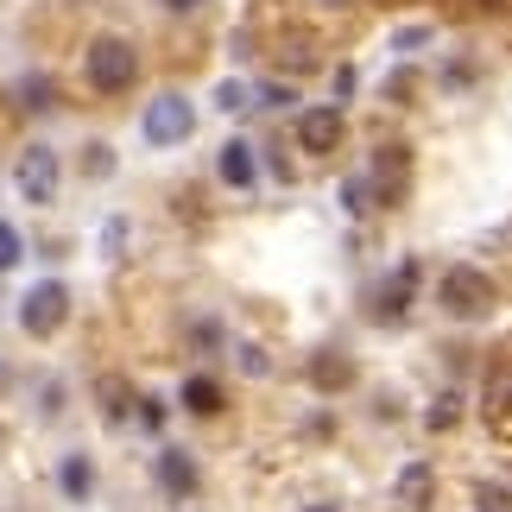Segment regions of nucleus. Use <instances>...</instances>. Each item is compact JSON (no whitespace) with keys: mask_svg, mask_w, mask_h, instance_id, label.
<instances>
[{"mask_svg":"<svg viewBox=\"0 0 512 512\" xmlns=\"http://www.w3.org/2000/svg\"><path fill=\"white\" fill-rule=\"evenodd\" d=\"M83 70H89V89H95V95H121V89H133V76H140V51H133L127 38L102 32V38L83 51Z\"/></svg>","mask_w":512,"mask_h":512,"instance_id":"obj_1","label":"nucleus"},{"mask_svg":"<svg viewBox=\"0 0 512 512\" xmlns=\"http://www.w3.org/2000/svg\"><path fill=\"white\" fill-rule=\"evenodd\" d=\"M437 304L449 317H487V310H494V279H487L481 266H449L443 285H437Z\"/></svg>","mask_w":512,"mask_h":512,"instance_id":"obj_2","label":"nucleus"},{"mask_svg":"<svg viewBox=\"0 0 512 512\" xmlns=\"http://www.w3.org/2000/svg\"><path fill=\"white\" fill-rule=\"evenodd\" d=\"M64 317H70V291L57 285V279L32 285L26 304H19V323H26V336H57V329H64Z\"/></svg>","mask_w":512,"mask_h":512,"instance_id":"obj_3","label":"nucleus"},{"mask_svg":"<svg viewBox=\"0 0 512 512\" xmlns=\"http://www.w3.org/2000/svg\"><path fill=\"white\" fill-rule=\"evenodd\" d=\"M57 177H64V165H57V152H51V146H26V152H19L13 184H19V196H26V203L45 209L51 196H57Z\"/></svg>","mask_w":512,"mask_h":512,"instance_id":"obj_4","label":"nucleus"},{"mask_svg":"<svg viewBox=\"0 0 512 512\" xmlns=\"http://www.w3.org/2000/svg\"><path fill=\"white\" fill-rule=\"evenodd\" d=\"M190 127H196V114H190L184 95H159V102H146V140H152V146L190 140Z\"/></svg>","mask_w":512,"mask_h":512,"instance_id":"obj_5","label":"nucleus"},{"mask_svg":"<svg viewBox=\"0 0 512 512\" xmlns=\"http://www.w3.org/2000/svg\"><path fill=\"white\" fill-rule=\"evenodd\" d=\"M336 140H342V114L336 108H310L298 121V146L304 152H336Z\"/></svg>","mask_w":512,"mask_h":512,"instance_id":"obj_6","label":"nucleus"},{"mask_svg":"<svg viewBox=\"0 0 512 512\" xmlns=\"http://www.w3.org/2000/svg\"><path fill=\"white\" fill-rule=\"evenodd\" d=\"M430 487H437V468H430V462H405V475H399V506L418 512V506L430 500Z\"/></svg>","mask_w":512,"mask_h":512,"instance_id":"obj_7","label":"nucleus"},{"mask_svg":"<svg viewBox=\"0 0 512 512\" xmlns=\"http://www.w3.org/2000/svg\"><path fill=\"white\" fill-rule=\"evenodd\" d=\"M159 481L171 487V494H196V462L184 456V449H165V456H159Z\"/></svg>","mask_w":512,"mask_h":512,"instance_id":"obj_8","label":"nucleus"},{"mask_svg":"<svg viewBox=\"0 0 512 512\" xmlns=\"http://www.w3.org/2000/svg\"><path fill=\"white\" fill-rule=\"evenodd\" d=\"M57 487H64L70 500H89V487H95V468H89V456H64V468H57Z\"/></svg>","mask_w":512,"mask_h":512,"instance_id":"obj_9","label":"nucleus"},{"mask_svg":"<svg viewBox=\"0 0 512 512\" xmlns=\"http://www.w3.org/2000/svg\"><path fill=\"white\" fill-rule=\"evenodd\" d=\"M222 177H228V184H253V146H241V140H228L222 146Z\"/></svg>","mask_w":512,"mask_h":512,"instance_id":"obj_10","label":"nucleus"},{"mask_svg":"<svg viewBox=\"0 0 512 512\" xmlns=\"http://www.w3.org/2000/svg\"><path fill=\"white\" fill-rule=\"evenodd\" d=\"M184 405L203 411V418H215V411H222V386L215 380H184Z\"/></svg>","mask_w":512,"mask_h":512,"instance_id":"obj_11","label":"nucleus"},{"mask_svg":"<svg viewBox=\"0 0 512 512\" xmlns=\"http://www.w3.org/2000/svg\"><path fill=\"white\" fill-rule=\"evenodd\" d=\"M13 95H19V108H32V114H45L57 89H51V76H26V83H19Z\"/></svg>","mask_w":512,"mask_h":512,"instance_id":"obj_12","label":"nucleus"},{"mask_svg":"<svg viewBox=\"0 0 512 512\" xmlns=\"http://www.w3.org/2000/svg\"><path fill=\"white\" fill-rule=\"evenodd\" d=\"M19 253H26V241H19V228L13 222H0V272L19 266Z\"/></svg>","mask_w":512,"mask_h":512,"instance_id":"obj_13","label":"nucleus"},{"mask_svg":"<svg viewBox=\"0 0 512 512\" xmlns=\"http://www.w3.org/2000/svg\"><path fill=\"white\" fill-rule=\"evenodd\" d=\"M102 411L108 418H127V386L121 380H102Z\"/></svg>","mask_w":512,"mask_h":512,"instance_id":"obj_14","label":"nucleus"},{"mask_svg":"<svg viewBox=\"0 0 512 512\" xmlns=\"http://www.w3.org/2000/svg\"><path fill=\"white\" fill-rule=\"evenodd\" d=\"M348 380H354V367H348V361H336V367L317 361V386H348Z\"/></svg>","mask_w":512,"mask_h":512,"instance_id":"obj_15","label":"nucleus"},{"mask_svg":"<svg viewBox=\"0 0 512 512\" xmlns=\"http://www.w3.org/2000/svg\"><path fill=\"white\" fill-rule=\"evenodd\" d=\"M475 512H512V494H500V487H481V494H475Z\"/></svg>","mask_w":512,"mask_h":512,"instance_id":"obj_16","label":"nucleus"},{"mask_svg":"<svg viewBox=\"0 0 512 512\" xmlns=\"http://www.w3.org/2000/svg\"><path fill=\"white\" fill-rule=\"evenodd\" d=\"M449 424H456V399H437L430 405V430H449Z\"/></svg>","mask_w":512,"mask_h":512,"instance_id":"obj_17","label":"nucleus"},{"mask_svg":"<svg viewBox=\"0 0 512 512\" xmlns=\"http://www.w3.org/2000/svg\"><path fill=\"white\" fill-rule=\"evenodd\" d=\"M215 102L234 114V108H247V89H241V83H222V89H215Z\"/></svg>","mask_w":512,"mask_h":512,"instance_id":"obj_18","label":"nucleus"},{"mask_svg":"<svg viewBox=\"0 0 512 512\" xmlns=\"http://www.w3.org/2000/svg\"><path fill=\"white\" fill-rule=\"evenodd\" d=\"M348 209H354V215H367V209H373V190L361 184V177H354V184H348Z\"/></svg>","mask_w":512,"mask_h":512,"instance_id":"obj_19","label":"nucleus"},{"mask_svg":"<svg viewBox=\"0 0 512 512\" xmlns=\"http://www.w3.org/2000/svg\"><path fill=\"white\" fill-rule=\"evenodd\" d=\"M102 247L121 253V247H127V222H108V228H102Z\"/></svg>","mask_w":512,"mask_h":512,"instance_id":"obj_20","label":"nucleus"},{"mask_svg":"<svg viewBox=\"0 0 512 512\" xmlns=\"http://www.w3.org/2000/svg\"><path fill=\"white\" fill-rule=\"evenodd\" d=\"M140 424L159 430V424H165V405H159V399H140Z\"/></svg>","mask_w":512,"mask_h":512,"instance_id":"obj_21","label":"nucleus"},{"mask_svg":"<svg viewBox=\"0 0 512 512\" xmlns=\"http://www.w3.org/2000/svg\"><path fill=\"white\" fill-rule=\"evenodd\" d=\"M89 171H95V177H108V171H114V159H108V146H89Z\"/></svg>","mask_w":512,"mask_h":512,"instance_id":"obj_22","label":"nucleus"},{"mask_svg":"<svg viewBox=\"0 0 512 512\" xmlns=\"http://www.w3.org/2000/svg\"><path fill=\"white\" fill-rule=\"evenodd\" d=\"M475 7H506V0H475Z\"/></svg>","mask_w":512,"mask_h":512,"instance_id":"obj_23","label":"nucleus"},{"mask_svg":"<svg viewBox=\"0 0 512 512\" xmlns=\"http://www.w3.org/2000/svg\"><path fill=\"white\" fill-rule=\"evenodd\" d=\"M171 7H196V0H171Z\"/></svg>","mask_w":512,"mask_h":512,"instance_id":"obj_24","label":"nucleus"},{"mask_svg":"<svg viewBox=\"0 0 512 512\" xmlns=\"http://www.w3.org/2000/svg\"><path fill=\"white\" fill-rule=\"evenodd\" d=\"M310 512H336V506H310Z\"/></svg>","mask_w":512,"mask_h":512,"instance_id":"obj_25","label":"nucleus"}]
</instances>
